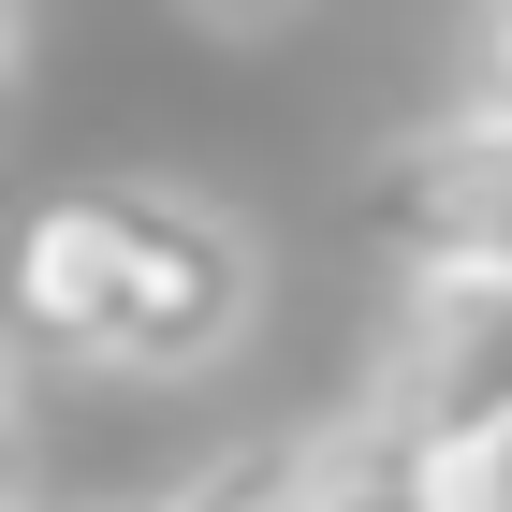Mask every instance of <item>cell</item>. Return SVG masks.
<instances>
[{"label":"cell","instance_id":"obj_2","mask_svg":"<svg viewBox=\"0 0 512 512\" xmlns=\"http://www.w3.org/2000/svg\"><path fill=\"white\" fill-rule=\"evenodd\" d=\"M366 410L439 439L454 469H498L512 454V264H410Z\"/></svg>","mask_w":512,"mask_h":512},{"label":"cell","instance_id":"obj_3","mask_svg":"<svg viewBox=\"0 0 512 512\" xmlns=\"http://www.w3.org/2000/svg\"><path fill=\"white\" fill-rule=\"evenodd\" d=\"M366 235L395 264H512V118L454 103L439 132H395L366 176Z\"/></svg>","mask_w":512,"mask_h":512},{"label":"cell","instance_id":"obj_1","mask_svg":"<svg viewBox=\"0 0 512 512\" xmlns=\"http://www.w3.org/2000/svg\"><path fill=\"white\" fill-rule=\"evenodd\" d=\"M15 308L44 352L103 366V381H191L249 337L264 308V249L176 176H88L30 220L15 249Z\"/></svg>","mask_w":512,"mask_h":512},{"label":"cell","instance_id":"obj_4","mask_svg":"<svg viewBox=\"0 0 512 512\" xmlns=\"http://www.w3.org/2000/svg\"><path fill=\"white\" fill-rule=\"evenodd\" d=\"M293 512H498V483L454 469L439 439H410L395 410H352V425H308V498Z\"/></svg>","mask_w":512,"mask_h":512},{"label":"cell","instance_id":"obj_5","mask_svg":"<svg viewBox=\"0 0 512 512\" xmlns=\"http://www.w3.org/2000/svg\"><path fill=\"white\" fill-rule=\"evenodd\" d=\"M308 498V439H249V454H205L191 483H161L147 512H293Z\"/></svg>","mask_w":512,"mask_h":512},{"label":"cell","instance_id":"obj_8","mask_svg":"<svg viewBox=\"0 0 512 512\" xmlns=\"http://www.w3.org/2000/svg\"><path fill=\"white\" fill-rule=\"evenodd\" d=\"M483 483H498V512H512V454H498V469H483Z\"/></svg>","mask_w":512,"mask_h":512},{"label":"cell","instance_id":"obj_7","mask_svg":"<svg viewBox=\"0 0 512 512\" xmlns=\"http://www.w3.org/2000/svg\"><path fill=\"white\" fill-rule=\"evenodd\" d=\"M205 30H278V15H293V0H191Z\"/></svg>","mask_w":512,"mask_h":512},{"label":"cell","instance_id":"obj_6","mask_svg":"<svg viewBox=\"0 0 512 512\" xmlns=\"http://www.w3.org/2000/svg\"><path fill=\"white\" fill-rule=\"evenodd\" d=\"M469 103L512 118V0H469Z\"/></svg>","mask_w":512,"mask_h":512}]
</instances>
